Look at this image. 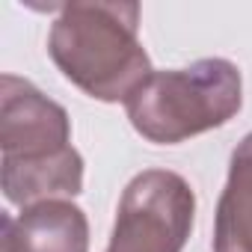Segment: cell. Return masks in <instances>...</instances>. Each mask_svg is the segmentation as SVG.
Listing matches in <instances>:
<instances>
[{"instance_id": "6da1fadb", "label": "cell", "mask_w": 252, "mask_h": 252, "mask_svg": "<svg viewBox=\"0 0 252 252\" xmlns=\"http://www.w3.org/2000/svg\"><path fill=\"white\" fill-rule=\"evenodd\" d=\"M0 184L12 205L77 196L83 190V158L71 146V119L30 80H0Z\"/></svg>"}, {"instance_id": "7a4b0ae2", "label": "cell", "mask_w": 252, "mask_h": 252, "mask_svg": "<svg viewBox=\"0 0 252 252\" xmlns=\"http://www.w3.org/2000/svg\"><path fill=\"white\" fill-rule=\"evenodd\" d=\"M48 54L77 89L107 104L128 101L152 77L137 3H63L51 24Z\"/></svg>"}, {"instance_id": "3957f363", "label": "cell", "mask_w": 252, "mask_h": 252, "mask_svg": "<svg viewBox=\"0 0 252 252\" xmlns=\"http://www.w3.org/2000/svg\"><path fill=\"white\" fill-rule=\"evenodd\" d=\"M243 83L234 63L199 60L187 68L152 71L125 101L134 131L158 146H175L196 134L222 128L240 113Z\"/></svg>"}, {"instance_id": "277c9868", "label": "cell", "mask_w": 252, "mask_h": 252, "mask_svg": "<svg viewBox=\"0 0 252 252\" xmlns=\"http://www.w3.org/2000/svg\"><path fill=\"white\" fill-rule=\"evenodd\" d=\"M196 214L193 187L169 169H146L125 187L107 252H181Z\"/></svg>"}, {"instance_id": "5b68a950", "label": "cell", "mask_w": 252, "mask_h": 252, "mask_svg": "<svg viewBox=\"0 0 252 252\" xmlns=\"http://www.w3.org/2000/svg\"><path fill=\"white\" fill-rule=\"evenodd\" d=\"M3 252H89V220L68 199H48L3 214Z\"/></svg>"}, {"instance_id": "8992f818", "label": "cell", "mask_w": 252, "mask_h": 252, "mask_svg": "<svg viewBox=\"0 0 252 252\" xmlns=\"http://www.w3.org/2000/svg\"><path fill=\"white\" fill-rule=\"evenodd\" d=\"M214 252H252V134L231 152L214 220Z\"/></svg>"}]
</instances>
